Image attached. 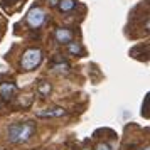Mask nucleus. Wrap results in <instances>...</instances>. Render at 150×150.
Segmentation results:
<instances>
[{"label": "nucleus", "instance_id": "7ed1b4c3", "mask_svg": "<svg viewBox=\"0 0 150 150\" xmlns=\"http://www.w3.org/2000/svg\"><path fill=\"white\" fill-rule=\"evenodd\" d=\"M46 19H47V15H46V12H44L41 7H32L27 12V15H25V24H27L30 29L37 30V29H41L42 25H44Z\"/></svg>", "mask_w": 150, "mask_h": 150}, {"label": "nucleus", "instance_id": "0eeeda50", "mask_svg": "<svg viewBox=\"0 0 150 150\" xmlns=\"http://www.w3.org/2000/svg\"><path fill=\"white\" fill-rule=\"evenodd\" d=\"M57 7L61 12H71V10H74L76 8V0H59L57 2Z\"/></svg>", "mask_w": 150, "mask_h": 150}, {"label": "nucleus", "instance_id": "39448f33", "mask_svg": "<svg viewBox=\"0 0 150 150\" xmlns=\"http://www.w3.org/2000/svg\"><path fill=\"white\" fill-rule=\"evenodd\" d=\"M54 39H56V42H59V44H69V42H73V39H74V32H73L71 29L59 27V29H56Z\"/></svg>", "mask_w": 150, "mask_h": 150}, {"label": "nucleus", "instance_id": "423d86ee", "mask_svg": "<svg viewBox=\"0 0 150 150\" xmlns=\"http://www.w3.org/2000/svg\"><path fill=\"white\" fill-rule=\"evenodd\" d=\"M66 115V110L61 106H54V108H46V110H39L35 116L39 118H61Z\"/></svg>", "mask_w": 150, "mask_h": 150}, {"label": "nucleus", "instance_id": "9d476101", "mask_svg": "<svg viewBox=\"0 0 150 150\" xmlns=\"http://www.w3.org/2000/svg\"><path fill=\"white\" fill-rule=\"evenodd\" d=\"M52 69L54 71H59V73H68L69 71V64L64 61H59V62H52Z\"/></svg>", "mask_w": 150, "mask_h": 150}, {"label": "nucleus", "instance_id": "f257e3e1", "mask_svg": "<svg viewBox=\"0 0 150 150\" xmlns=\"http://www.w3.org/2000/svg\"><path fill=\"white\" fill-rule=\"evenodd\" d=\"M35 133V123L32 122H17L12 123L7 130V137L12 143H25Z\"/></svg>", "mask_w": 150, "mask_h": 150}, {"label": "nucleus", "instance_id": "1a4fd4ad", "mask_svg": "<svg viewBox=\"0 0 150 150\" xmlns=\"http://www.w3.org/2000/svg\"><path fill=\"white\" fill-rule=\"evenodd\" d=\"M68 51H69V54H74V56L83 54V47L79 46V42H74V41L68 44Z\"/></svg>", "mask_w": 150, "mask_h": 150}, {"label": "nucleus", "instance_id": "20e7f679", "mask_svg": "<svg viewBox=\"0 0 150 150\" xmlns=\"http://www.w3.org/2000/svg\"><path fill=\"white\" fill-rule=\"evenodd\" d=\"M17 95V84L12 81H4L0 83V98L4 101H10Z\"/></svg>", "mask_w": 150, "mask_h": 150}, {"label": "nucleus", "instance_id": "9b49d317", "mask_svg": "<svg viewBox=\"0 0 150 150\" xmlns=\"http://www.w3.org/2000/svg\"><path fill=\"white\" fill-rule=\"evenodd\" d=\"M95 150H111V147H110L108 143H100Z\"/></svg>", "mask_w": 150, "mask_h": 150}, {"label": "nucleus", "instance_id": "f03ea898", "mask_svg": "<svg viewBox=\"0 0 150 150\" xmlns=\"http://www.w3.org/2000/svg\"><path fill=\"white\" fill-rule=\"evenodd\" d=\"M42 51L39 47H29L24 51L22 54V59H21V68L24 71H34L35 68H39L42 62Z\"/></svg>", "mask_w": 150, "mask_h": 150}, {"label": "nucleus", "instance_id": "6e6552de", "mask_svg": "<svg viewBox=\"0 0 150 150\" xmlns=\"http://www.w3.org/2000/svg\"><path fill=\"white\" fill-rule=\"evenodd\" d=\"M35 91H37V95L41 96V98L49 96V93H51V84H49V81H39Z\"/></svg>", "mask_w": 150, "mask_h": 150}]
</instances>
